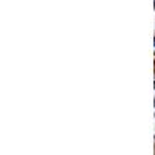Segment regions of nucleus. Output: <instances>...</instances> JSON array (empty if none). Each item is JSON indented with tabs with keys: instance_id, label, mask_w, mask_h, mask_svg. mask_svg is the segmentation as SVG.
<instances>
[{
	"instance_id": "1",
	"label": "nucleus",
	"mask_w": 155,
	"mask_h": 155,
	"mask_svg": "<svg viewBox=\"0 0 155 155\" xmlns=\"http://www.w3.org/2000/svg\"><path fill=\"white\" fill-rule=\"evenodd\" d=\"M154 43H155V42H154Z\"/></svg>"
}]
</instances>
